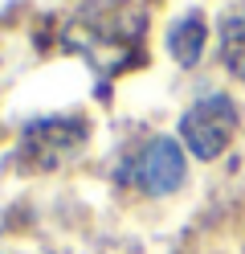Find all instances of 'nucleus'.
Here are the masks:
<instances>
[{"label":"nucleus","instance_id":"nucleus-1","mask_svg":"<svg viewBox=\"0 0 245 254\" xmlns=\"http://www.w3.org/2000/svg\"><path fill=\"white\" fill-rule=\"evenodd\" d=\"M74 50L90 58L102 74H119L123 66L143 58V33H147V12H139L131 0L119 4H98L82 17L74 29Z\"/></svg>","mask_w":245,"mask_h":254},{"label":"nucleus","instance_id":"nucleus-2","mask_svg":"<svg viewBox=\"0 0 245 254\" xmlns=\"http://www.w3.org/2000/svg\"><path fill=\"white\" fill-rule=\"evenodd\" d=\"M237 123H241V111L229 94H204L180 115V144L196 160H217L233 144Z\"/></svg>","mask_w":245,"mask_h":254},{"label":"nucleus","instance_id":"nucleus-3","mask_svg":"<svg viewBox=\"0 0 245 254\" xmlns=\"http://www.w3.org/2000/svg\"><path fill=\"white\" fill-rule=\"evenodd\" d=\"M86 131H90L86 119H78V115H49V119H37V123L25 127L16 160H21L29 172L57 168L61 160H70V156L86 144Z\"/></svg>","mask_w":245,"mask_h":254},{"label":"nucleus","instance_id":"nucleus-4","mask_svg":"<svg viewBox=\"0 0 245 254\" xmlns=\"http://www.w3.org/2000/svg\"><path fill=\"white\" fill-rule=\"evenodd\" d=\"M139 185L151 197H168L184 185V148L172 135H155L139 156Z\"/></svg>","mask_w":245,"mask_h":254},{"label":"nucleus","instance_id":"nucleus-5","mask_svg":"<svg viewBox=\"0 0 245 254\" xmlns=\"http://www.w3.org/2000/svg\"><path fill=\"white\" fill-rule=\"evenodd\" d=\"M204 45H208V25L200 12H184L172 29H168V54L176 58L180 70H196L204 58Z\"/></svg>","mask_w":245,"mask_h":254},{"label":"nucleus","instance_id":"nucleus-6","mask_svg":"<svg viewBox=\"0 0 245 254\" xmlns=\"http://www.w3.org/2000/svg\"><path fill=\"white\" fill-rule=\"evenodd\" d=\"M217 37H221V62H225V70L233 74L237 82H245V0L233 4L221 17Z\"/></svg>","mask_w":245,"mask_h":254}]
</instances>
